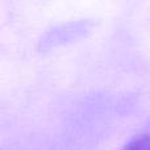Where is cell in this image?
I'll return each instance as SVG.
<instances>
[{"mask_svg":"<svg viewBox=\"0 0 150 150\" xmlns=\"http://www.w3.org/2000/svg\"><path fill=\"white\" fill-rule=\"evenodd\" d=\"M122 150H150V134H141L133 138Z\"/></svg>","mask_w":150,"mask_h":150,"instance_id":"1","label":"cell"}]
</instances>
